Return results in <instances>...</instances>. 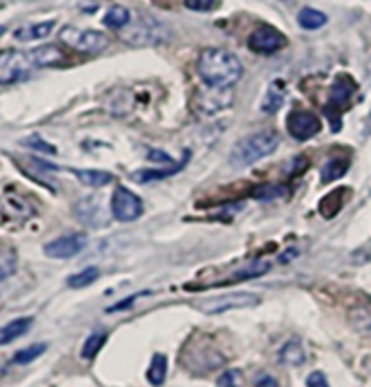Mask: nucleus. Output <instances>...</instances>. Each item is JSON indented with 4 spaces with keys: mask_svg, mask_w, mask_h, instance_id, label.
I'll return each mask as SVG.
<instances>
[{
    "mask_svg": "<svg viewBox=\"0 0 371 387\" xmlns=\"http://www.w3.org/2000/svg\"><path fill=\"white\" fill-rule=\"evenodd\" d=\"M198 74L202 83L213 89L233 87L244 74L241 61L224 48H206L198 57Z\"/></svg>",
    "mask_w": 371,
    "mask_h": 387,
    "instance_id": "f257e3e1",
    "label": "nucleus"
},
{
    "mask_svg": "<svg viewBox=\"0 0 371 387\" xmlns=\"http://www.w3.org/2000/svg\"><path fill=\"white\" fill-rule=\"evenodd\" d=\"M278 148V135L273 131H256L235 144L230 150V164L235 168H248L259 159L271 155Z\"/></svg>",
    "mask_w": 371,
    "mask_h": 387,
    "instance_id": "f03ea898",
    "label": "nucleus"
},
{
    "mask_svg": "<svg viewBox=\"0 0 371 387\" xmlns=\"http://www.w3.org/2000/svg\"><path fill=\"white\" fill-rule=\"evenodd\" d=\"M354 92H356V83H354V78L347 74H338L334 78V83L330 87V96H328V103L324 107L326 116L332 122V131H338V126H341V114L343 109L350 107L352 98H354Z\"/></svg>",
    "mask_w": 371,
    "mask_h": 387,
    "instance_id": "7ed1b4c3",
    "label": "nucleus"
},
{
    "mask_svg": "<svg viewBox=\"0 0 371 387\" xmlns=\"http://www.w3.org/2000/svg\"><path fill=\"white\" fill-rule=\"evenodd\" d=\"M33 70H35V66L30 63L28 53L15 51V48L0 51V83H3V85H11V83H20V80H26Z\"/></svg>",
    "mask_w": 371,
    "mask_h": 387,
    "instance_id": "20e7f679",
    "label": "nucleus"
},
{
    "mask_svg": "<svg viewBox=\"0 0 371 387\" xmlns=\"http://www.w3.org/2000/svg\"><path fill=\"white\" fill-rule=\"evenodd\" d=\"M61 42L74 48L78 53H87V55H96L105 51L109 46V37L100 31H83V28H76V26H66L61 31Z\"/></svg>",
    "mask_w": 371,
    "mask_h": 387,
    "instance_id": "39448f33",
    "label": "nucleus"
},
{
    "mask_svg": "<svg viewBox=\"0 0 371 387\" xmlns=\"http://www.w3.org/2000/svg\"><path fill=\"white\" fill-rule=\"evenodd\" d=\"M111 212H113V218L120 222H133L143 214V203L131 189L118 187L111 198Z\"/></svg>",
    "mask_w": 371,
    "mask_h": 387,
    "instance_id": "423d86ee",
    "label": "nucleus"
},
{
    "mask_svg": "<svg viewBox=\"0 0 371 387\" xmlns=\"http://www.w3.org/2000/svg\"><path fill=\"white\" fill-rule=\"evenodd\" d=\"M259 302V296L250 294V292H235V294H226L219 298H211V300H202L198 302V309L204 313H224L230 309H244V307H252V304Z\"/></svg>",
    "mask_w": 371,
    "mask_h": 387,
    "instance_id": "0eeeda50",
    "label": "nucleus"
},
{
    "mask_svg": "<svg viewBox=\"0 0 371 387\" xmlns=\"http://www.w3.org/2000/svg\"><path fill=\"white\" fill-rule=\"evenodd\" d=\"M284 44H287V37L280 33L278 28H273L269 24L259 26L250 35V40H248L250 51L252 53H259V55H273L276 51H280Z\"/></svg>",
    "mask_w": 371,
    "mask_h": 387,
    "instance_id": "6e6552de",
    "label": "nucleus"
},
{
    "mask_svg": "<svg viewBox=\"0 0 371 387\" xmlns=\"http://www.w3.org/2000/svg\"><path fill=\"white\" fill-rule=\"evenodd\" d=\"M321 122L315 114L311 111H291V114L287 116V131L293 139L298 141H306L319 133Z\"/></svg>",
    "mask_w": 371,
    "mask_h": 387,
    "instance_id": "1a4fd4ad",
    "label": "nucleus"
},
{
    "mask_svg": "<svg viewBox=\"0 0 371 387\" xmlns=\"http://www.w3.org/2000/svg\"><path fill=\"white\" fill-rule=\"evenodd\" d=\"M87 246V235L85 233H70L57 237L55 241L44 246V252L53 259H72L80 250Z\"/></svg>",
    "mask_w": 371,
    "mask_h": 387,
    "instance_id": "9d476101",
    "label": "nucleus"
},
{
    "mask_svg": "<svg viewBox=\"0 0 371 387\" xmlns=\"http://www.w3.org/2000/svg\"><path fill=\"white\" fill-rule=\"evenodd\" d=\"M124 40L131 44H163L168 40V31L156 20L141 18L139 24H135L128 33H124Z\"/></svg>",
    "mask_w": 371,
    "mask_h": 387,
    "instance_id": "9b49d317",
    "label": "nucleus"
},
{
    "mask_svg": "<svg viewBox=\"0 0 371 387\" xmlns=\"http://www.w3.org/2000/svg\"><path fill=\"white\" fill-rule=\"evenodd\" d=\"M30 63H33L35 68H51V66H61L63 61L68 59V55L61 51L57 44H44L37 46L33 51H28Z\"/></svg>",
    "mask_w": 371,
    "mask_h": 387,
    "instance_id": "f8f14e48",
    "label": "nucleus"
},
{
    "mask_svg": "<svg viewBox=\"0 0 371 387\" xmlns=\"http://www.w3.org/2000/svg\"><path fill=\"white\" fill-rule=\"evenodd\" d=\"M55 28V22L48 20V22H35V24H24L20 26L18 31L13 33V37L18 42H37V40H44L53 33Z\"/></svg>",
    "mask_w": 371,
    "mask_h": 387,
    "instance_id": "ddd939ff",
    "label": "nucleus"
},
{
    "mask_svg": "<svg viewBox=\"0 0 371 387\" xmlns=\"http://www.w3.org/2000/svg\"><path fill=\"white\" fill-rule=\"evenodd\" d=\"M267 270H269V264L259 261V264H252V266H246V268H239L235 274H230V277H226L224 281H217V283H211L208 287H226L230 283H239V281H246V279H256V277H261V274H265Z\"/></svg>",
    "mask_w": 371,
    "mask_h": 387,
    "instance_id": "4468645a",
    "label": "nucleus"
},
{
    "mask_svg": "<svg viewBox=\"0 0 371 387\" xmlns=\"http://www.w3.org/2000/svg\"><path fill=\"white\" fill-rule=\"evenodd\" d=\"M30 325H33V318H18V320L7 322V325L0 329V346L11 344L18 340V337H22L30 329Z\"/></svg>",
    "mask_w": 371,
    "mask_h": 387,
    "instance_id": "2eb2a0df",
    "label": "nucleus"
},
{
    "mask_svg": "<svg viewBox=\"0 0 371 387\" xmlns=\"http://www.w3.org/2000/svg\"><path fill=\"white\" fill-rule=\"evenodd\" d=\"M350 168V161L345 157H332L328 159L324 166H321V183H332L336 179H341V176L347 172Z\"/></svg>",
    "mask_w": 371,
    "mask_h": 387,
    "instance_id": "dca6fc26",
    "label": "nucleus"
},
{
    "mask_svg": "<svg viewBox=\"0 0 371 387\" xmlns=\"http://www.w3.org/2000/svg\"><path fill=\"white\" fill-rule=\"evenodd\" d=\"M345 194L347 189H336V191H330L328 196H324L319 200V214L324 218H334L338 212H341V207L345 203Z\"/></svg>",
    "mask_w": 371,
    "mask_h": 387,
    "instance_id": "f3484780",
    "label": "nucleus"
},
{
    "mask_svg": "<svg viewBox=\"0 0 371 387\" xmlns=\"http://www.w3.org/2000/svg\"><path fill=\"white\" fill-rule=\"evenodd\" d=\"M304 359H306L304 346H302V342L298 340V337H293V340H289V342L280 348V361L287 363V366H302Z\"/></svg>",
    "mask_w": 371,
    "mask_h": 387,
    "instance_id": "a211bd4d",
    "label": "nucleus"
},
{
    "mask_svg": "<svg viewBox=\"0 0 371 387\" xmlns=\"http://www.w3.org/2000/svg\"><path fill=\"white\" fill-rule=\"evenodd\" d=\"M76 179L89 187H105L113 181V174L102 170H72Z\"/></svg>",
    "mask_w": 371,
    "mask_h": 387,
    "instance_id": "6ab92c4d",
    "label": "nucleus"
},
{
    "mask_svg": "<svg viewBox=\"0 0 371 387\" xmlns=\"http://www.w3.org/2000/svg\"><path fill=\"white\" fill-rule=\"evenodd\" d=\"M189 157V155H187ZM187 161V159H185ZM185 161H181V164H176L174 168H165V170H139L133 174V179L137 183H150V181H159V179H168V176L181 172L185 168Z\"/></svg>",
    "mask_w": 371,
    "mask_h": 387,
    "instance_id": "aec40b11",
    "label": "nucleus"
},
{
    "mask_svg": "<svg viewBox=\"0 0 371 387\" xmlns=\"http://www.w3.org/2000/svg\"><path fill=\"white\" fill-rule=\"evenodd\" d=\"M326 13H321V11H317V9H313V7H304L300 13H298V22H300V26L302 28H306V31H315V28H321L326 24Z\"/></svg>",
    "mask_w": 371,
    "mask_h": 387,
    "instance_id": "412c9836",
    "label": "nucleus"
},
{
    "mask_svg": "<svg viewBox=\"0 0 371 387\" xmlns=\"http://www.w3.org/2000/svg\"><path fill=\"white\" fill-rule=\"evenodd\" d=\"M284 103V85L280 83V80H276L265 94L263 98V111L265 114H273V111H278Z\"/></svg>",
    "mask_w": 371,
    "mask_h": 387,
    "instance_id": "4be33fe9",
    "label": "nucleus"
},
{
    "mask_svg": "<svg viewBox=\"0 0 371 387\" xmlns=\"http://www.w3.org/2000/svg\"><path fill=\"white\" fill-rule=\"evenodd\" d=\"M165 372H168V359H165V354L156 352L154 357H152V361H150V368H148V381H150L154 387L163 385Z\"/></svg>",
    "mask_w": 371,
    "mask_h": 387,
    "instance_id": "5701e85b",
    "label": "nucleus"
},
{
    "mask_svg": "<svg viewBox=\"0 0 371 387\" xmlns=\"http://www.w3.org/2000/svg\"><path fill=\"white\" fill-rule=\"evenodd\" d=\"M18 268V252L13 248H0V281L9 279Z\"/></svg>",
    "mask_w": 371,
    "mask_h": 387,
    "instance_id": "b1692460",
    "label": "nucleus"
},
{
    "mask_svg": "<svg viewBox=\"0 0 371 387\" xmlns=\"http://www.w3.org/2000/svg\"><path fill=\"white\" fill-rule=\"evenodd\" d=\"M109 28H124L128 26V22H131V13H128L126 7H111L105 15V20H102Z\"/></svg>",
    "mask_w": 371,
    "mask_h": 387,
    "instance_id": "393cba45",
    "label": "nucleus"
},
{
    "mask_svg": "<svg viewBox=\"0 0 371 387\" xmlns=\"http://www.w3.org/2000/svg\"><path fill=\"white\" fill-rule=\"evenodd\" d=\"M105 342H107V333H91L83 344V350H80L83 359H93L105 346Z\"/></svg>",
    "mask_w": 371,
    "mask_h": 387,
    "instance_id": "a878e982",
    "label": "nucleus"
},
{
    "mask_svg": "<svg viewBox=\"0 0 371 387\" xmlns=\"http://www.w3.org/2000/svg\"><path fill=\"white\" fill-rule=\"evenodd\" d=\"M100 277V270L98 268H85V270H80L78 274H74V277H70L68 279V285L70 287H74V289H80V287H87V285H91L96 279Z\"/></svg>",
    "mask_w": 371,
    "mask_h": 387,
    "instance_id": "bb28decb",
    "label": "nucleus"
},
{
    "mask_svg": "<svg viewBox=\"0 0 371 387\" xmlns=\"http://www.w3.org/2000/svg\"><path fill=\"white\" fill-rule=\"evenodd\" d=\"M252 196L256 200H273V198H282L287 196V187L284 185H259L254 191H252Z\"/></svg>",
    "mask_w": 371,
    "mask_h": 387,
    "instance_id": "cd10ccee",
    "label": "nucleus"
},
{
    "mask_svg": "<svg viewBox=\"0 0 371 387\" xmlns=\"http://www.w3.org/2000/svg\"><path fill=\"white\" fill-rule=\"evenodd\" d=\"M44 350H46L44 344L28 346V348H24V350H20L18 354H15V357H13V363H28V361H33V359L39 357V354H42Z\"/></svg>",
    "mask_w": 371,
    "mask_h": 387,
    "instance_id": "c85d7f7f",
    "label": "nucleus"
},
{
    "mask_svg": "<svg viewBox=\"0 0 371 387\" xmlns=\"http://www.w3.org/2000/svg\"><path fill=\"white\" fill-rule=\"evenodd\" d=\"M241 381V375H239V370H230V372H224L217 381L219 387H241L239 385Z\"/></svg>",
    "mask_w": 371,
    "mask_h": 387,
    "instance_id": "c756f323",
    "label": "nucleus"
},
{
    "mask_svg": "<svg viewBox=\"0 0 371 387\" xmlns=\"http://www.w3.org/2000/svg\"><path fill=\"white\" fill-rule=\"evenodd\" d=\"M185 5L191 11H211L215 9L217 0H185Z\"/></svg>",
    "mask_w": 371,
    "mask_h": 387,
    "instance_id": "7c9ffc66",
    "label": "nucleus"
},
{
    "mask_svg": "<svg viewBox=\"0 0 371 387\" xmlns=\"http://www.w3.org/2000/svg\"><path fill=\"white\" fill-rule=\"evenodd\" d=\"M306 387H330V385L321 372H313V375H309V379H306Z\"/></svg>",
    "mask_w": 371,
    "mask_h": 387,
    "instance_id": "2f4dec72",
    "label": "nucleus"
},
{
    "mask_svg": "<svg viewBox=\"0 0 371 387\" xmlns=\"http://www.w3.org/2000/svg\"><path fill=\"white\" fill-rule=\"evenodd\" d=\"M24 144H30V148H37V150H44V153H55V148L51 146V144L42 141L39 137H30V139H26Z\"/></svg>",
    "mask_w": 371,
    "mask_h": 387,
    "instance_id": "473e14b6",
    "label": "nucleus"
},
{
    "mask_svg": "<svg viewBox=\"0 0 371 387\" xmlns=\"http://www.w3.org/2000/svg\"><path fill=\"white\" fill-rule=\"evenodd\" d=\"M254 387H280V385H278V381L273 379L271 375H259V377H256Z\"/></svg>",
    "mask_w": 371,
    "mask_h": 387,
    "instance_id": "72a5a7b5",
    "label": "nucleus"
},
{
    "mask_svg": "<svg viewBox=\"0 0 371 387\" xmlns=\"http://www.w3.org/2000/svg\"><path fill=\"white\" fill-rule=\"evenodd\" d=\"M148 159H152V161H165V164H172V159H170L165 153H161V150H150V153H148Z\"/></svg>",
    "mask_w": 371,
    "mask_h": 387,
    "instance_id": "f704fd0d",
    "label": "nucleus"
},
{
    "mask_svg": "<svg viewBox=\"0 0 371 387\" xmlns=\"http://www.w3.org/2000/svg\"><path fill=\"white\" fill-rule=\"evenodd\" d=\"M5 31H7L5 26H0V37H3V35H5Z\"/></svg>",
    "mask_w": 371,
    "mask_h": 387,
    "instance_id": "c9c22d12",
    "label": "nucleus"
}]
</instances>
